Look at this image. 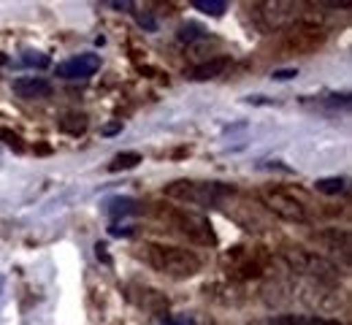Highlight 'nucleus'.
Segmentation results:
<instances>
[{
	"label": "nucleus",
	"instance_id": "nucleus-2",
	"mask_svg": "<svg viewBox=\"0 0 352 325\" xmlns=\"http://www.w3.org/2000/svg\"><path fill=\"white\" fill-rule=\"evenodd\" d=\"M163 195L190 203V206H201V209H217L225 198L233 195V187L225 182H209V179H176L171 185H166Z\"/></svg>",
	"mask_w": 352,
	"mask_h": 325
},
{
	"label": "nucleus",
	"instance_id": "nucleus-8",
	"mask_svg": "<svg viewBox=\"0 0 352 325\" xmlns=\"http://www.w3.org/2000/svg\"><path fill=\"white\" fill-rule=\"evenodd\" d=\"M287 258H290V263H293L296 269L309 271V274H314V277H325V274H331V269L325 266V260L317 258V255H311V252H307V249H290Z\"/></svg>",
	"mask_w": 352,
	"mask_h": 325
},
{
	"label": "nucleus",
	"instance_id": "nucleus-7",
	"mask_svg": "<svg viewBox=\"0 0 352 325\" xmlns=\"http://www.w3.org/2000/svg\"><path fill=\"white\" fill-rule=\"evenodd\" d=\"M228 65H230V57H228V54L209 57V60H204V63H198V65L187 68V71H184V76H187V79H192V82H209V79H217Z\"/></svg>",
	"mask_w": 352,
	"mask_h": 325
},
{
	"label": "nucleus",
	"instance_id": "nucleus-12",
	"mask_svg": "<svg viewBox=\"0 0 352 325\" xmlns=\"http://www.w3.org/2000/svg\"><path fill=\"white\" fill-rule=\"evenodd\" d=\"M19 60H22V68H38V71H44V68L52 65V57L44 54V52H38V49H25L19 54Z\"/></svg>",
	"mask_w": 352,
	"mask_h": 325
},
{
	"label": "nucleus",
	"instance_id": "nucleus-14",
	"mask_svg": "<svg viewBox=\"0 0 352 325\" xmlns=\"http://www.w3.org/2000/svg\"><path fill=\"white\" fill-rule=\"evenodd\" d=\"M60 128H63L65 133H71V136H82V133L87 131V117H85V114H79V111L65 114V117L60 120Z\"/></svg>",
	"mask_w": 352,
	"mask_h": 325
},
{
	"label": "nucleus",
	"instance_id": "nucleus-19",
	"mask_svg": "<svg viewBox=\"0 0 352 325\" xmlns=\"http://www.w3.org/2000/svg\"><path fill=\"white\" fill-rule=\"evenodd\" d=\"M120 131H122V122H120V120H114V122H109V125L103 128V136H106V139H114Z\"/></svg>",
	"mask_w": 352,
	"mask_h": 325
},
{
	"label": "nucleus",
	"instance_id": "nucleus-24",
	"mask_svg": "<svg viewBox=\"0 0 352 325\" xmlns=\"http://www.w3.org/2000/svg\"><path fill=\"white\" fill-rule=\"evenodd\" d=\"M166 325H176V323H166Z\"/></svg>",
	"mask_w": 352,
	"mask_h": 325
},
{
	"label": "nucleus",
	"instance_id": "nucleus-10",
	"mask_svg": "<svg viewBox=\"0 0 352 325\" xmlns=\"http://www.w3.org/2000/svg\"><path fill=\"white\" fill-rule=\"evenodd\" d=\"M268 325H342L339 320H322V317H307V315H282L274 317Z\"/></svg>",
	"mask_w": 352,
	"mask_h": 325
},
{
	"label": "nucleus",
	"instance_id": "nucleus-22",
	"mask_svg": "<svg viewBox=\"0 0 352 325\" xmlns=\"http://www.w3.org/2000/svg\"><path fill=\"white\" fill-rule=\"evenodd\" d=\"M33 152H36V155H41V157H46L52 149H49V144H38V146H33Z\"/></svg>",
	"mask_w": 352,
	"mask_h": 325
},
{
	"label": "nucleus",
	"instance_id": "nucleus-1",
	"mask_svg": "<svg viewBox=\"0 0 352 325\" xmlns=\"http://www.w3.org/2000/svg\"><path fill=\"white\" fill-rule=\"evenodd\" d=\"M138 255L149 269H155L157 274H166V277L187 279L195 277L201 271V258L187 247L163 244V241H146L138 249Z\"/></svg>",
	"mask_w": 352,
	"mask_h": 325
},
{
	"label": "nucleus",
	"instance_id": "nucleus-20",
	"mask_svg": "<svg viewBox=\"0 0 352 325\" xmlns=\"http://www.w3.org/2000/svg\"><path fill=\"white\" fill-rule=\"evenodd\" d=\"M95 255H98V258H100V260H103L106 266L111 263V258H109V249H106V244H100V241L95 244Z\"/></svg>",
	"mask_w": 352,
	"mask_h": 325
},
{
	"label": "nucleus",
	"instance_id": "nucleus-6",
	"mask_svg": "<svg viewBox=\"0 0 352 325\" xmlns=\"http://www.w3.org/2000/svg\"><path fill=\"white\" fill-rule=\"evenodd\" d=\"M171 220L176 223V228L187 233L190 238H195L201 244H214V231H212L206 217H198V214H190V212H171Z\"/></svg>",
	"mask_w": 352,
	"mask_h": 325
},
{
	"label": "nucleus",
	"instance_id": "nucleus-9",
	"mask_svg": "<svg viewBox=\"0 0 352 325\" xmlns=\"http://www.w3.org/2000/svg\"><path fill=\"white\" fill-rule=\"evenodd\" d=\"M14 93L19 95V98H28V100H36V98H46V95H52V87H49V82L46 79H16L14 82Z\"/></svg>",
	"mask_w": 352,
	"mask_h": 325
},
{
	"label": "nucleus",
	"instance_id": "nucleus-23",
	"mask_svg": "<svg viewBox=\"0 0 352 325\" xmlns=\"http://www.w3.org/2000/svg\"><path fill=\"white\" fill-rule=\"evenodd\" d=\"M114 236H133V228H111Z\"/></svg>",
	"mask_w": 352,
	"mask_h": 325
},
{
	"label": "nucleus",
	"instance_id": "nucleus-15",
	"mask_svg": "<svg viewBox=\"0 0 352 325\" xmlns=\"http://www.w3.org/2000/svg\"><path fill=\"white\" fill-rule=\"evenodd\" d=\"M138 163H141V155H138V152H120V155L109 163V171H114V174H117V171H131Z\"/></svg>",
	"mask_w": 352,
	"mask_h": 325
},
{
	"label": "nucleus",
	"instance_id": "nucleus-17",
	"mask_svg": "<svg viewBox=\"0 0 352 325\" xmlns=\"http://www.w3.org/2000/svg\"><path fill=\"white\" fill-rule=\"evenodd\" d=\"M198 11H204V14H209V16H222L225 11H228V5L225 3H206V0H195L192 3Z\"/></svg>",
	"mask_w": 352,
	"mask_h": 325
},
{
	"label": "nucleus",
	"instance_id": "nucleus-11",
	"mask_svg": "<svg viewBox=\"0 0 352 325\" xmlns=\"http://www.w3.org/2000/svg\"><path fill=\"white\" fill-rule=\"evenodd\" d=\"M106 209H109V214H111V217H131V214L138 212V203L131 201V198L117 195V198H111V201L106 203Z\"/></svg>",
	"mask_w": 352,
	"mask_h": 325
},
{
	"label": "nucleus",
	"instance_id": "nucleus-4",
	"mask_svg": "<svg viewBox=\"0 0 352 325\" xmlns=\"http://www.w3.org/2000/svg\"><path fill=\"white\" fill-rule=\"evenodd\" d=\"M261 203H263L265 209L271 212V214H276L279 220H287V223H307V206L298 201V198H293V195H287L285 190H263L261 192Z\"/></svg>",
	"mask_w": 352,
	"mask_h": 325
},
{
	"label": "nucleus",
	"instance_id": "nucleus-3",
	"mask_svg": "<svg viewBox=\"0 0 352 325\" xmlns=\"http://www.w3.org/2000/svg\"><path fill=\"white\" fill-rule=\"evenodd\" d=\"M255 19H258V27L271 33V30H282L287 27L290 22H296L298 16V5L296 3H287V0H265L255 5Z\"/></svg>",
	"mask_w": 352,
	"mask_h": 325
},
{
	"label": "nucleus",
	"instance_id": "nucleus-18",
	"mask_svg": "<svg viewBox=\"0 0 352 325\" xmlns=\"http://www.w3.org/2000/svg\"><path fill=\"white\" fill-rule=\"evenodd\" d=\"M0 141H6V144H8L11 149H16V152H22V149H25V141L19 139V136H11V133H8L6 128L0 131Z\"/></svg>",
	"mask_w": 352,
	"mask_h": 325
},
{
	"label": "nucleus",
	"instance_id": "nucleus-5",
	"mask_svg": "<svg viewBox=\"0 0 352 325\" xmlns=\"http://www.w3.org/2000/svg\"><path fill=\"white\" fill-rule=\"evenodd\" d=\"M98 68H100V57L92 54V52L74 54V57L63 60L60 65H54L57 79H68V82H71V79H89V76L98 74Z\"/></svg>",
	"mask_w": 352,
	"mask_h": 325
},
{
	"label": "nucleus",
	"instance_id": "nucleus-13",
	"mask_svg": "<svg viewBox=\"0 0 352 325\" xmlns=\"http://www.w3.org/2000/svg\"><path fill=\"white\" fill-rule=\"evenodd\" d=\"M176 38H179L182 44H195V41L206 38V27H204L201 22H187V25H182V27H179Z\"/></svg>",
	"mask_w": 352,
	"mask_h": 325
},
{
	"label": "nucleus",
	"instance_id": "nucleus-21",
	"mask_svg": "<svg viewBox=\"0 0 352 325\" xmlns=\"http://www.w3.org/2000/svg\"><path fill=\"white\" fill-rule=\"evenodd\" d=\"M293 76H298V71H296V68H287V71H274V79H293Z\"/></svg>",
	"mask_w": 352,
	"mask_h": 325
},
{
	"label": "nucleus",
	"instance_id": "nucleus-16",
	"mask_svg": "<svg viewBox=\"0 0 352 325\" xmlns=\"http://www.w3.org/2000/svg\"><path fill=\"white\" fill-rule=\"evenodd\" d=\"M314 190L322 192V195H339L344 190V179L342 177H325V179H317Z\"/></svg>",
	"mask_w": 352,
	"mask_h": 325
}]
</instances>
